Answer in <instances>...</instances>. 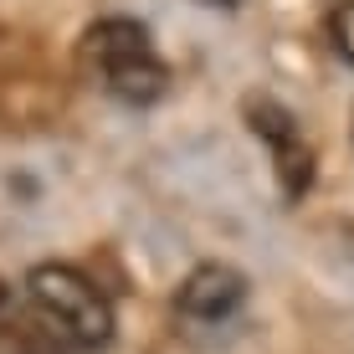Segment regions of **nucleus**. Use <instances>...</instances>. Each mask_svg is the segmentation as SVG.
I'll use <instances>...</instances> for the list:
<instances>
[{
  "label": "nucleus",
  "mask_w": 354,
  "mask_h": 354,
  "mask_svg": "<svg viewBox=\"0 0 354 354\" xmlns=\"http://www.w3.org/2000/svg\"><path fill=\"white\" fill-rule=\"evenodd\" d=\"M26 303L36 308L46 339L57 354H97L113 339V303L103 298V288L88 272L67 262H41L26 277Z\"/></svg>",
  "instance_id": "obj_1"
},
{
  "label": "nucleus",
  "mask_w": 354,
  "mask_h": 354,
  "mask_svg": "<svg viewBox=\"0 0 354 354\" xmlns=\"http://www.w3.org/2000/svg\"><path fill=\"white\" fill-rule=\"evenodd\" d=\"M82 72L129 108H149L169 82L149 26L133 16H103L82 31Z\"/></svg>",
  "instance_id": "obj_2"
},
{
  "label": "nucleus",
  "mask_w": 354,
  "mask_h": 354,
  "mask_svg": "<svg viewBox=\"0 0 354 354\" xmlns=\"http://www.w3.org/2000/svg\"><path fill=\"white\" fill-rule=\"evenodd\" d=\"M247 124L272 154V175L283 185V201H303L313 185V149L303 139V124L277 97H247Z\"/></svg>",
  "instance_id": "obj_3"
},
{
  "label": "nucleus",
  "mask_w": 354,
  "mask_h": 354,
  "mask_svg": "<svg viewBox=\"0 0 354 354\" xmlns=\"http://www.w3.org/2000/svg\"><path fill=\"white\" fill-rule=\"evenodd\" d=\"M241 303H247V277H241L236 267H221V262L195 267L175 292V308L185 313L190 324H226Z\"/></svg>",
  "instance_id": "obj_4"
},
{
  "label": "nucleus",
  "mask_w": 354,
  "mask_h": 354,
  "mask_svg": "<svg viewBox=\"0 0 354 354\" xmlns=\"http://www.w3.org/2000/svg\"><path fill=\"white\" fill-rule=\"evenodd\" d=\"M0 354H57V344L46 339L41 319H36V308L21 303L6 283H0Z\"/></svg>",
  "instance_id": "obj_5"
},
{
  "label": "nucleus",
  "mask_w": 354,
  "mask_h": 354,
  "mask_svg": "<svg viewBox=\"0 0 354 354\" xmlns=\"http://www.w3.org/2000/svg\"><path fill=\"white\" fill-rule=\"evenodd\" d=\"M328 41H334V52L354 67V0H339V6L328 10Z\"/></svg>",
  "instance_id": "obj_6"
},
{
  "label": "nucleus",
  "mask_w": 354,
  "mask_h": 354,
  "mask_svg": "<svg viewBox=\"0 0 354 354\" xmlns=\"http://www.w3.org/2000/svg\"><path fill=\"white\" fill-rule=\"evenodd\" d=\"M201 6H226V10H231V6H236V0H201Z\"/></svg>",
  "instance_id": "obj_7"
}]
</instances>
